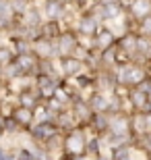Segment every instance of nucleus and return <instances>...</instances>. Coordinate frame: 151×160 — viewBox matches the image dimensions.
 <instances>
[{
  "label": "nucleus",
  "instance_id": "nucleus-1",
  "mask_svg": "<svg viewBox=\"0 0 151 160\" xmlns=\"http://www.w3.org/2000/svg\"><path fill=\"white\" fill-rule=\"evenodd\" d=\"M56 48H58L60 56H75V50L79 48V40L73 33H60V38L56 40Z\"/></svg>",
  "mask_w": 151,
  "mask_h": 160
},
{
  "label": "nucleus",
  "instance_id": "nucleus-2",
  "mask_svg": "<svg viewBox=\"0 0 151 160\" xmlns=\"http://www.w3.org/2000/svg\"><path fill=\"white\" fill-rule=\"evenodd\" d=\"M60 71L64 77H79L83 73V60L75 58V56H64L60 60Z\"/></svg>",
  "mask_w": 151,
  "mask_h": 160
},
{
  "label": "nucleus",
  "instance_id": "nucleus-3",
  "mask_svg": "<svg viewBox=\"0 0 151 160\" xmlns=\"http://www.w3.org/2000/svg\"><path fill=\"white\" fill-rule=\"evenodd\" d=\"M11 117L17 121L21 127H27V129H29L31 125L35 123V110H31V108H25V106H17L15 110H12Z\"/></svg>",
  "mask_w": 151,
  "mask_h": 160
},
{
  "label": "nucleus",
  "instance_id": "nucleus-4",
  "mask_svg": "<svg viewBox=\"0 0 151 160\" xmlns=\"http://www.w3.org/2000/svg\"><path fill=\"white\" fill-rule=\"evenodd\" d=\"M110 114L108 112H93L91 119H89V125L95 133H108L110 131Z\"/></svg>",
  "mask_w": 151,
  "mask_h": 160
},
{
  "label": "nucleus",
  "instance_id": "nucleus-5",
  "mask_svg": "<svg viewBox=\"0 0 151 160\" xmlns=\"http://www.w3.org/2000/svg\"><path fill=\"white\" fill-rule=\"evenodd\" d=\"M128 98H130V104H133V108L137 110V112H145L149 98H147V94L143 92V89H139L137 85H134V88L128 92Z\"/></svg>",
  "mask_w": 151,
  "mask_h": 160
},
{
  "label": "nucleus",
  "instance_id": "nucleus-6",
  "mask_svg": "<svg viewBox=\"0 0 151 160\" xmlns=\"http://www.w3.org/2000/svg\"><path fill=\"white\" fill-rule=\"evenodd\" d=\"M83 154L87 156V158H97L99 154H104L101 152V139L99 137H87L85 139V148H83Z\"/></svg>",
  "mask_w": 151,
  "mask_h": 160
},
{
  "label": "nucleus",
  "instance_id": "nucleus-7",
  "mask_svg": "<svg viewBox=\"0 0 151 160\" xmlns=\"http://www.w3.org/2000/svg\"><path fill=\"white\" fill-rule=\"evenodd\" d=\"M87 104H89V108H91L93 112H108V106H110V100L106 98L104 94H93L91 98L87 100Z\"/></svg>",
  "mask_w": 151,
  "mask_h": 160
},
{
  "label": "nucleus",
  "instance_id": "nucleus-8",
  "mask_svg": "<svg viewBox=\"0 0 151 160\" xmlns=\"http://www.w3.org/2000/svg\"><path fill=\"white\" fill-rule=\"evenodd\" d=\"M95 46H97L101 52H104V50H108V48H112V46H114V33H112V31H108V29H101L97 33Z\"/></svg>",
  "mask_w": 151,
  "mask_h": 160
},
{
  "label": "nucleus",
  "instance_id": "nucleus-9",
  "mask_svg": "<svg viewBox=\"0 0 151 160\" xmlns=\"http://www.w3.org/2000/svg\"><path fill=\"white\" fill-rule=\"evenodd\" d=\"M133 12L141 19H147L151 12V0H134V6H133Z\"/></svg>",
  "mask_w": 151,
  "mask_h": 160
},
{
  "label": "nucleus",
  "instance_id": "nucleus-10",
  "mask_svg": "<svg viewBox=\"0 0 151 160\" xmlns=\"http://www.w3.org/2000/svg\"><path fill=\"white\" fill-rule=\"evenodd\" d=\"M79 31H81L83 36H93V33H97V23H95V19H91V17L81 19Z\"/></svg>",
  "mask_w": 151,
  "mask_h": 160
},
{
  "label": "nucleus",
  "instance_id": "nucleus-11",
  "mask_svg": "<svg viewBox=\"0 0 151 160\" xmlns=\"http://www.w3.org/2000/svg\"><path fill=\"white\" fill-rule=\"evenodd\" d=\"M15 60V52L6 46H0V67H6Z\"/></svg>",
  "mask_w": 151,
  "mask_h": 160
},
{
  "label": "nucleus",
  "instance_id": "nucleus-12",
  "mask_svg": "<svg viewBox=\"0 0 151 160\" xmlns=\"http://www.w3.org/2000/svg\"><path fill=\"white\" fill-rule=\"evenodd\" d=\"M21 129H23V127L12 119V117H6V121H4V133H8V135H17Z\"/></svg>",
  "mask_w": 151,
  "mask_h": 160
},
{
  "label": "nucleus",
  "instance_id": "nucleus-13",
  "mask_svg": "<svg viewBox=\"0 0 151 160\" xmlns=\"http://www.w3.org/2000/svg\"><path fill=\"white\" fill-rule=\"evenodd\" d=\"M15 152H17V160H37L35 154L29 150V146H21V148L15 150Z\"/></svg>",
  "mask_w": 151,
  "mask_h": 160
},
{
  "label": "nucleus",
  "instance_id": "nucleus-14",
  "mask_svg": "<svg viewBox=\"0 0 151 160\" xmlns=\"http://www.w3.org/2000/svg\"><path fill=\"white\" fill-rule=\"evenodd\" d=\"M60 12H62V8H60L58 2H50V4H48V17L56 19V17L60 15Z\"/></svg>",
  "mask_w": 151,
  "mask_h": 160
},
{
  "label": "nucleus",
  "instance_id": "nucleus-15",
  "mask_svg": "<svg viewBox=\"0 0 151 160\" xmlns=\"http://www.w3.org/2000/svg\"><path fill=\"white\" fill-rule=\"evenodd\" d=\"M141 29H143L145 38H149V36H151V19H145V21H143V25H141Z\"/></svg>",
  "mask_w": 151,
  "mask_h": 160
},
{
  "label": "nucleus",
  "instance_id": "nucleus-16",
  "mask_svg": "<svg viewBox=\"0 0 151 160\" xmlns=\"http://www.w3.org/2000/svg\"><path fill=\"white\" fill-rule=\"evenodd\" d=\"M4 121H6V117L0 112V135H4Z\"/></svg>",
  "mask_w": 151,
  "mask_h": 160
},
{
  "label": "nucleus",
  "instance_id": "nucleus-17",
  "mask_svg": "<svg viewBox=\"0 0 151 160\" xmlns=\"http://www.w3.org/2000/svg\"><path fill=\"white\" fill-rule=\"evenodd\" d=\"M4 160H17V152H6V158Z\"/></svg>",
  "mask_w": 151,
  "mask_h": 160
},
{
  "label": "nucleus",
  "instance_id": "nucleus-18",
  "mask_svg": "<svg viewBox=\"0 0 151 160\" xmlns=\"http://www.w3.org/2000/svg\"><path fill=\"white\" fill-rule=\"evenodd\" d=\"M93 160H112V156L110 154H99L97 158H93Z\"/></svg>",
  "mask_w": 151,
  "mask_h": 160
},
{
  "label": "nucleus",
  "instance_id": "nucleus-19",
  "mask_svg": "<svg viewBox=\"0 0 151 160\" xmlns=\"http://www.w3.org/2000/svg\"><path fill=\"white\" fill-rule=\"evenodd\" d=\"M6 152H8V150L0 146V160H4V158H6Z\"/></svg>",
  "mask_w": 151,
  "mask_h": 160
}]
</instances>
